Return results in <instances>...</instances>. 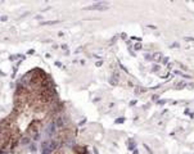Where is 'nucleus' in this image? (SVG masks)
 Instances as JSON below:
<instances>
[{
  "label": "nucleus",
  "mask_w": 194,
  "mask_h": 154,
  "mask_svg": "<svg viewBox=\"0 0 194 154\" xmlns=\"http://www.w3.org/2000/svg\"><path fill=\"white\" fill-rule=\"evenodd\" d=\"M185 86H186V83H185L184 81H180L179 83H176V85H175V87H176V89H184Z\"/></svg>",
  "instance_id": "obj_4"
},
{
  "label": "nucleus",
  "mask_w": 194,
  "mask_h": 154,
  "mask_svg": "<svg viewBox=\"0 0 194 154\" xmlns=\"http://www.w3.org/2000/svg\"><path fill=\"white\" fill-rule=\"evenodd\" d=\"M1 21H3V22H5V21H8V17H5V16H3V17H1Z\"/></svg>",
  "instance_id": "obj_12"
},
{
  "label": "nucleus",
  "mask_w": 194,
  "mask_h": 154,
  "mask_svg": "<svg viewBox=\"0 0 194 154\" xmlns=\"http://www.w3.org/2000/svg\"><path fill=\"white\" fill-rule=\"evenodd\" d=\"M55 130H57L55 122H50V123H48V126H46V128H45V132H46L48 136H51V135L55 132Z\"/></svg>",
  "instance_id": "obj_2"
},
{
  "label": "nucleus",
  "mask_w": 194,
  "mask_h": 154,
  "mask_svg": "<svg viewBox=\"0 0 194 154\" xmlns=\"http://www.w3.org/2000/svg\"><path fill=\"white\" fill-rule=\"evenodd\" d=\"M122 122H125V118H118V119H116V123H122Z\"/></svg>",
  "instance_id": "obj_9"
},
{
  "label": "nucleus",
  "mask_w": 194,
  "mask_h": 154,
  "mask_svg": "<svg viewBox=\"0 0 194 154\" xmlns=\"http://www.w3.org/2000/svg\"><path fill=\"white\" fill-rule=\"evenodd\" d=\"M161 57H162L161 53H155L154 55H152V59H158V58H161Z\"/></svg>",
  "instance_id": "obj_7"
},
{
  "label": "nucleus",
  "mask_w": 194,
  "mask_h": 154,
  "mask_svg": "<svg viewBox=\"0 0 194 154\" xmlns=\"http://www.w3.org/2000/svg\"><path fill=\"white\" fill-rule=\"evenodd\" d=\"M109 8V3H106V1H99V3H95L90 6H87L86 9H95V10H107Z\"/></svg>",
  "instance_id": "obj_1"
},
{
  "label": "nucleus",
  "mask_w": 194,
  "mask_h": 154,
  "mask_svg": "<svg viewBox=\"0 0 194 154\" xmlns=\"http://www.w3.org/2000/svg\"><path fill=\"white\" fill-rule=\"evenodd\" d=\"M184 40H185V41H189V42H194V37H188V36H186V37H184Z\"/></svg>",
  "instance_id": "obj_8"
},
{
  "label": "nucleus",
  "mask_w": 194,
  "mask_h": 154,
  "mask_svg": "<svg viewBox=\"0 0 194 154\" xmlns=\"http://www.w3.org/2000/svg\"><path fill=\"white\" fill-rule=\"evenodd\" d=\"M129 149H130V150H134V149H135V143H134L132 140L129 141Z\"/></svg>",
  "instance_id": "obj_6"
},
{
  "label": "nucleus",
  "mask_w": 194,
  "mask_h": 154,
  "mask_svg": "<svg viewBox=\"0 0 194 154\" xmlns=\"http://www.w3.org/2000/svg\"><path fill=\"white\" fill-rule=\"evenodd\" d=\"M165 103H166V100H159V102H158V104H161V105H163Z\"/></svg>",
  "instance_id": "obj_13"
},
{
  "label": "nucleus",
  "mask_w": 194,
  "mask_h": 154,
  "mask_svg": "<svg viewBox=\"0 0 194 154\" xmlns=\"http://www.w3.org/2000/svg\"><path fill=\"white\" fill-rule=\"evenodd\" d=\"M109 82H111V85H117V82H118V75L117 73H113L112 76H111V78H109Z\"/></svg>",
  "instance_id": "obj_3"
},
{
  "label": "nucleus",
  "mask_w": 194,
  "mask_h": 154,
  "mask_svg": "<svg viewBox=\"0 0 194 154\" xmlns=\"http://www.w3.org/2000/svg\"><path fill=\"white\" fill-rule=\"evenodd\" d=\"M55 125H57L58 127H61V126H63V119H62V117H59V118L57 119V122H55Z\"/></svg>",
  "instance_id": "obj_5"
},
{
  "label": "nucleus",
  "mask_w": 194,
  "mask_h": 154,
  "mask_svg": "<svg viewBox=\"0 0 194 154\" xmlns=\"http://www.w3.org/2000/svg\"><path fill=\"white\" fill-rule=\"evenodd\" d=\"M28 143H30L28 139H23V144H25V145H28Z\"/></svg>",
  "instance_id": "obj_11"
},
{
  "label": "nucleus",
  "mask_w": 194,
  "mask_h": 154,
  "mask_svg": "<svg viewBox=\"0 0 194 154\" xmlns=\"http://www.w3.org/2000/svg\"><path fill=\"white\" fill-rule=\"evenodd\" d=\"M135 49H136V50H140V49H141V44H136V45H135Z\"/></svg>",
  "instance_id": "obj_10"
}]
</instances>
